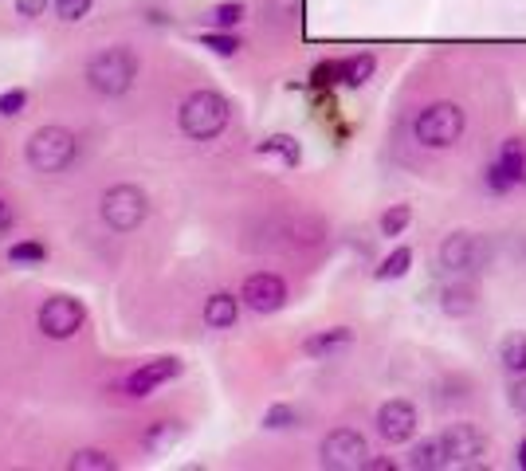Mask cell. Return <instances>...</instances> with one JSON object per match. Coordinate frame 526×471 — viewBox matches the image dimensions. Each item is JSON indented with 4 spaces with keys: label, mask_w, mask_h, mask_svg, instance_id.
<instances>
[{
    "label": "cell",
    "mask_w": 526,
    "mask_h": 471,
    "mask_svg": "<svg viewBox=\"0 0 526 471\" xmlns=\"http://www.w3.org/2000/svg\"><path fill=\"white\" fill-rule=\"evenodd\" d=\"M87 87L103 99H118L134 87L138 79V55L130 52L126 44H114V48H103L87 59Z\"/></svg>",
    "instance_id": "cell-1"
},
{
    "label": "cell",
    "mask_w": 526,
    "mask_h": 471,
    "mask_svg": "<svg viewBox=\"0 0 526 471\" xmlns=\"http://www.w3.org/2000/svg\"><path fill=\"white\" fill-rule=\"evenodd\" d=\"M228 118H232V103L220 91H193L185 103L177 106V126L193 142H209L216 134H224Z\"/></svg>",
    "instance_id": "cell-2"
},
{
    "label": "cell",
    "mask_w": 526,
    "mask_h": 471,
    "mask_svg": "<svg viewBox=\"0 0 526 471\" xmlns=\"http://www.w3.org/2000/svg\"><path fill=\"white\" fill-rule=\"evenodd\" d=\"M464 130H468L464 106L448 103V99L428 103L424 110H417V118H413V134H417V142L428 146V150H448V146H456V142L464 138Z\"/></svg>",
    "instance_id": "cell-3"
},
{
    "label": "cell",
    "mask_w": 526,
    "mask_h": 471,
    "mask_svg": "<svg viewBox=\"0 0 526 471\" xmlns=\"http://www.w3.org/2000/svg\"><path fill=\"white\" fill-rule=\"evenodd\" d=\"M75 154H79V138L67 126H40L24 146V161L32 173H63Z\"/></svg>",
    "instance_id": "cell-4"
},
{
    "label": "cell",
    "mask_w": 526,
    "mask_h": 471,
    "mask_svg": "<svg viewBox=\"0 0 526 471\" xmlns=\"http://www.w3.org/2000/svg\"><path fill=\"white\" fill-rule=\"evenodd\" d=\"M487 263H491V244L479 232L456 228L440 240V267L452 275H479L487 271Z\"/></svg>",
    "instance_id": "cell-5"
},
{
    "label": "cell",
    "mask_w": 526,
    "mask_h": 471,
    "mask_svg": "<svg viewBox=\"0 0 526 471\" xmlns=\"http://www.w3.org/2000/svg\"><path fill=\"white\" fill-rule=\"evenodd\" d=\"M150 216V197L138 185H110L103 193V220L114 232H134Z\"/></svg>",
    "instance_id": "cell-6"
},
{
    "label": "cell",
    "mask_w": 526,
    "mask_h": 471,
    "mask_svg": "<svg viewBox=\"0 0 526 471\" xmlns=\"http://www.w3.org/2000/svg\"><path fill=\"white\" fill-rule=\"evenodd\" d=\"M318 464L326 471H358L369 464V444L358 428H334L318 444Z\"/></svg>",
    "instance_id": "cell-7"
},
{
    "label": "cell",
    "mask_w": 526,
    "mask_h": 471,
    "mask_svg": "<svg viewBox=\"0 0 526 471\" xmlns=\"http://www.w3.org/2000/svg\"><path fill=\"white\" fill-rule=\"evenodd\" d=\"M36 322H40L44 338H52V342H67V338H75V334L83 330L87 311H83V303L71 299V295H52V299L40 307Z\"/></svg>",
    "instance_id": "cell-8"
},
{
    "label": "cell",
    "mask_w": 526,
    "mask_h": 471,
    "mask_svg": "<svg viewBox=\"0 0 526 471\" xmlns=\"http://www.w3.org/2000/svg\"><path fill=\"white\" fill-rule=\"evenodd\" d=\"M440 444H444V456H448V468H475L479 456L487 452V436L475 428L472 420H456L440 432Z\"/></svg>",
    "instance_id": "cell-9"
},
{
    "label": "cell",
    "mask_w": 526,
    "mask_h": 471,
    "mask_svg": "<svg viewBox=\"0 0 526 471\" xmlns=\"http://www.w3.org/2000/svg\"><path fill=\"white\" fill-rule=\"evenodd\" d=\"M377 436L385 440V444H409L413 436H417V428H421V413H417V405L413 401H405V397H393V401H385L381 409H377Z\"/></svg>",
    "instance_id": "cell-10"
},
{
    "label": "cell",
    "mask_w": 526,
    "mask_h": 471,
    "mask_svg": "<svg viewBox=\"0 0 526 471\" xmlns=\"http://www.w3.org/2000/svg\"><path fill=\"white\" fill-rule=\"evenodd\" d=\"M240 299H244L248 311L275 314L287 307V283H283V275H275V271H256V275L244 279Z\"/></svg>",
    "instance_id": "cell-11"
},
{
    "label": "cell",
    "mask_w": 526,
    "mask_h": 471,
    "mask_svg": "<svg viewBox=\"0 0 526 471\" xmlns=\"http://www.w3.org/2000/svg\"><path fill=\"white\" fill-rule=\"evenodd\" d=\"M181 358H150V362H142V366L134 369V373H126V381H122V389H126V397H150L154 389H161L165 381H173V377H181Z\"/></svg>",
    "instance_id": "cell-12"
},
{
    "label": "cell",
    "mask_w": 526,
    "mask_h": 471,
    "mask_svg": "<svg viewBox=\"0 0 526 471\" xmlns=\"http://www.w3.org/2000/svg\"><path fill=\"white\" fill-rule=\"evenodd\" d=\"M440 311L448 318H468V314L479 311V287H475L472 275H460L440 291Z\"/></svg>",
    "instance_id": "cell-13"
},
{
    "label": "cell",
    "mask_w": 526,
    "mask_h": 471,
    "mask_svg": "<svg viewBox=\"0 0 526 471\" xmlns=\"http://www.w3.org/2000/svg\"><path fill=\"white\" fill-rule=\"evenodd\" d=\"M350 346H354V330L350 326H330V330H318L303 342V354L315 358V362H326V358H338Z\"/></svg>",
    "instance_id": "cell-14"
},
{
    "label": "cell",
    "mask_w": 526,
    "mask_h": 471,
    "mask_svg": "<svg viewBox=\"0 0 526 471\" xmlns=\"http://www.w3.org/2000/svg\"><path fill=\"white\" fill-rule=\"evenodd\" d=\"M240 295H228V291H216L205 299V326L212 330H232L236 326V318H240Z\"/></svg>",
    "instance_id": "cell-15"
},
{
    "label": "cell",
    "mask_w": 526,
    "mask_h": 471,
    "mask_svg": "<svg viewBox=\"0 0 526 471\" xmlns=\"http://www.w3.org/2000/svg\"><path fill=\"white\" fill-rule=\"evenodd\" d=\"M499 169H503V177L511 181V185H526V146L523 138H507L503 146H499V154L491 157Z\"/></svg>",
    "instance_id": "cell-16"
},
{
    "label": "cell",
    "mask_w": 526,
    "mask_h": 471,
    "mask_svg": "<svg viewBox=\"0 0 526 471\" xmlns=\"http://www.w3.org/2000/svg\"><path fill=\"white\" fill-rule=\"evenodd\" d=\"M405 468H413V471H440V468H448V456H444L440 432H436V436H428V440H417V444L409 448V460H405Z\"/></svg>",
    "instance_id": "cell-17"
},
{
    "label": "cell",
    "mask_w": 526,
    "mask_h": 471,
    "mask_svg": "<svg viewBox=\"0 0 526 471\" xmlns=\"http://www.w3.org/2000/svg\"><path fill=\"white\" fill-rule=\"evenodd\" d=\"M499 362L511 377H523L526 373V330H507L503 342H499Z\"/></svg>",
    "instance_id": "cell-18"
},
{
    "label": "cell",
    "mask_w": 526,
    "mask_h": 471,
    "mask_svg": "<svg viewBox=\"0 0 526 471\" xmlns=\"http://www.w3.org/2000/svg\"><path fill=\"white\" fill-rule=\"evenodd\" d=\"M181 436H185V424H181V420H154V424L142 432V448H146V452H165V448H173Z\"/></svg>",
    "instance_id": "cell-19"
},
{
    "label": "cell",
    "mask_w": 526,
    "mask_h": 471,
    "mask_svg": "<svg viewBox=\"0 0 526 471\" xmlns=\"http://www.w3.org/2000/svg\"><path fill=\"white\" fill-rule=\"evenodd\" d=\"M260 154L279 157L287 169H295V165L303 161V146H299V138H291V134H271V138H263L260 142Z\"/></svg>",
    "instance_id": "cell-20"
},
{
    "label": "cell",
    "mask_w": 526,
    "mask_h": 471,
    "mask_svg": "<svg viewBox=\"0 0 526 471\" xmlns=\"http://www.w3.org/2000/svg\"><path fill=\"white\" fill-rule=\"evenodd\" d=\"M118 460L106 448H75L67 456V471H114Z\"/></svg>",
    "instance_id": "cell-21"
},
{
    "label": "cell",
    "mask_w": 526,
    "mask_h": 471,
    "mask_svg": "<svg viewBox=\"0 0 526 471\" xmlns=\"http://www.w3.org/2000/svg\"><path fill=\"white\" fill-rule=\"evenodd\" d=\"M409 267H413V248L401 244V248H393V252L381 260V267L373 271V279H377V283H393V279H405Z\"/></svg>",
    "instance_id": "cell-22"
},
{
    "label": "cell",
    "mask_w": 526,
    "mask_h": 471,
    "mask_svg": "<svg viewBox=\"0 0 526 471\" xmlns=\"http://www.w3.org/2000/svg\"><path fill=\"white\" fill-rule=\"evenodd\" d=\"M373 71H377V55H350V59H342V83L346 87H366L369 79H373Z\"/></svg>",
    "instance_id": "cell-23"
},
{
    "label": "cell",
    "mask_w": 526,
    "mask_h": 471,
    "mask_svg": "<svg viewBox=\"0 0 526 471\" xmlns=\"http://www.w3.org/2000/svg\"><path fill=\"white\" fill-rule=\"evenodd\" d=\"M413 224V205H389V209L381 212V220H377V228H381V236L385 240H397V236H405V228Z\"/></svg>",
    "instance_id": "cell-24"
},
{
    "label": "cell",
    "mask_w": 526,
    "mask_h": 471,
    "mask_svg": "<svg viewBox=\"0 0 526 471\" xmlns=\"http://www.w3.org/2000/svg\"><path fill=\"white\" fill-rule=\"evenodd\" d=\"M244 16H248V4H244V0H228V4H216V8H212L205 20H209V28L232 32V28H236V24L244 20Z\"/></svg>",
    "instance_id": "cell-25"
},
{
    "label": "cell",
    "mask_w": 526,
    "mask_h": 471,
    "mask_svg": "<svg viewBox=\"0 0 526 471\" xmlns=\"http://www.w3.org/2000/svg\"><path fill=\"white\" fill-rule=\"evenodd\" d=\"M299 409L295 405H271L267 413H263V428H271V432H287V428H299Z\"/></svg>",
    "instance_id": "cell-26"
},
{
    "label": "cell",
    "mask_w": 526,
    "mask_h": 471,
    "mask_svg": "<svg viewBox=\"0 0 526 471\" xmlns=\"http://www.w3.org/2000/svg\"><path fill=\"white\" fill-rule=\"evenodd\" d=\"M8 260L20 263V267H28V263H44L48 260V244H40V240H20V244L8 248Z\"/></svg>",
    "instance_id": "cell-27"
},
{
    "label": "cell",
    "mask_w": 526,
    "mask_h": 471,
    "mask_svg": "<svg viewBox=\"0 0 526 471\" xmlns=\"http://www.w3.org/2000/svg\"><path fill=\"white\" fill-rule=\"evenodd\" d=\"M201 48H212L216 55H236L244 44H240V36H232V32H220V28H212L201 36Z\"/></svg>",
    "instance_id": "cell-28"
},
{
    "label": "cell",
    "mask_w": 526,
    "mask_h": 471,
    "mask_svg": "<svg viewBox=\"0 0 526 471\" xmlns=\"http://www.w3.org/2000/svg\"><path fill=\"white\" fill-rule=\"evenodd\" d=\"M91 4H95V0H55V16H59L63 24H79V20L91 12Z\"/></svg>",
    "instance_id": "cell-29"
},
{
    "label": "cell",
    "mask_w": 526,
    "mask_h": 471,
    "mask_svg": "<svg viewBox=\"0 0 526 471\" xmlns=\"http://www.w3.org/2000/svg\"><path fill=\"white\" fill-rule=\"evenodd\" d=\"M24 106H28V91H24V87H12V91L0 95V114H4V118L24 114Z\"/></svg>",
    "instance_id": "cell-30"
},
{
    "label": "cell",
    "mask_w": 526,
    "mask_h": 471,
    "mask_svg": "<svg viewBox=\"0 0 526 471\" xmlns=\"http://www.w3.org/2000/svg\"><path fill=\"white\" fill-rule=\"evenodd\" d=\"M315 87H330V83H342V59L338 63H318L315 67Z\"/></svg>",
    "instance_id": "cell-31"
},
{
    "label": "cell",
    "mask_w": 526,
    "mask_h": 471,
    "mask_svg": "<svg viewBox=\"0 0 526 471\" xmlns=\"http://www.w3.org/2000/svg\"><path fill=\"white\" fill-rule=\"evenodd\" d=\"M483 181H487V189H491V193H511V189H515V185H511V181L503 177V169H499L495 161L487 165V173H483Z\"/></svg>",
    "instance_id": "cell-32"
},
{
    "label": "cell",
    "mask_w": 526,
    "mask_h": 471,
    "mask_svg": "<svg viewBox=\"0 0 526 471\" xmlns=\"http://www.w3.org/2000/svg\"><path fill=\"white\" fill-rule=\"evenodd\" d=\"M48 4H55V0H16V12L28 16V20H36V16L48 12Z\"/></svg>",
    "instance_id": "cell-33"
},
{
    "label": "cell",
    "mask_w": 526,
    "mask_h": 471,
    "mask_svg": "<svg viewBox=\"0 0 526 471\" xmlns=\"http://www.w3.org/2000/svg\"><path fill=\"white\" fill-rule=\"evenodd\" d=\"M511 405H515V413H523L526 417V373L523 377H515V385H511Z\"/></svg>",
    "instance_id": "cell-34"
},
{
    "label": "cell",
    "mask_w": 526,
    "mask_h": 471,
    "mask_svg": "<svg viewBox=\"0 0 526 471\" xmlns=\"http://www.w3.org/2000/svg\"><path fill=\"white\" fill-rule=\"evenodd\" d=\"M369 471H397V460H385V456H369Z\"/></svg>",
    "instance_id": "cell-35"
},
{
    "label": "cell",
    "mask_w": 526,
    "mask_h": 471,
    "mask_svg": "<svg viewBox=\"0 0 526 471\" xmlns=\"http://www.w3.org/2000/svg\"><path fill=\"white\" fill-rule=\"evenodd\" d=\"M8 228H12V205L0 201V232H8Z\"/></svg>",
    "instance_id": "cell-36"
},
{
    "label": "cell",
    "mask_w": 526,
    "mask_h": 471,
    "mask_svg": "<svg viewBox=\"0 0 526 471\" xmlns=\"http://www.w3.org/2000/svg\"><path fill=\"white\" fill-rule=\"evenodd\" d=\"M515 464H519V468L526 471V436L519 440V448H515Z\"/></svg>",
    "instance_id": "cell-37"
}]
</instances>
